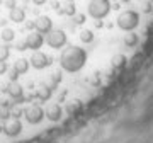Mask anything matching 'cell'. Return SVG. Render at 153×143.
Returning <instances> with one entry per match:
<instances>
[{"label":"cell","mask_w":153,"mask_h":143,"mask_svg":"<svg viewBox=\"0 0 153 143\" xmlns=\"http://www.w3.org/2000/svg\"><path fill=\"white\" fill-rule=\"evenodd\" d=\"M87 63V51L80 48V46H70L63 50L60 56V65L65 72H70V73H75V72H80Z\"/></svg>","instance_id":"obj_1"},{"label":"cell","mask_w":153,"mask_h":143,"mask_svg":"<svg viewBox=\"0 0 153 143\" xmlns=\"http://www.w3.org/2000/svg\"><path fill=\"white\" fill-rule=\"evenodd\" d=\"M111 2L109 0H90L87 5V12L88 16L94 19H104L109 16L111 12Z\"/></svg>","instance_id":"obj_2"},{"label":"cell","mask_w":153,"mask_h":143,"mask_svg":"<svg viewBox=\"0 0 153 143\" xmlns=\"http://www.w3.org/2000/svg\"><path fill=\"white\" fill-rule=\"evenodd\" d=\"M140 24V14L134 10H124L121 12L119 17H117V28L123 29V31H134Z\"/></svg>","instance_id":"obj_3"},{"label":"cell","mask_w":153,"mask_h":143,"mask_svg":"<svg viewBox=\"0 0 153 143\" xmlns=\"http://www.w3.org/2000/svg\"><path fill=\"white\" fill-rule=\"evenodd\" d=\"M46 43H48L49 48H53V50H60L66 44V33L65 31H61V29H51L44 39Z\"/></svg>","instance_id":"obj_4"},{"label":"cell","mask_w":153,"mask_h":143,"mask_svg":"<svg viewBox=\"0 0 153 143\" xmlns=\"http://www.w3.org/2000/svg\"><path fill=\"white\" fill-rule=\"evenodd\" d=\"M24 116H26L27 123H31V124H39L44 119V109L41 106H31V107H27V109L24 111Z\"/></svg>","instance_id":"obj_5"},{"label":"cell","mask_w":153,"mask_h":143,"mask_svg":"<svg viewBox=\"0 0 153 143\" xmlns=\"http://www.w3.org/2000/svg\"><path fill=\"white\" fill-rule=\"evenodd\" d=\"M29 65L33 66V68H36V70H43V68H46V66L51 65V58L38 50V51H34L33 53L31 60H29Z\"/></svg>","instance_id":"obj_6"},{"label":"cell","mask_w":153,"mask_h":143,"mask_svg":"<svg viewBox=\"0 0 153 143\" xmlns=\"http://www.w3.org/2000/svg\"><path fill=\"white\" fill-rule=\"evenodd\" d=\"M61 116H63V109H61L60 104H48L44 107V118H48L49 121H60Z\"/></svg>","instance_id":"obj_7"},{"label":"cell","mask_w":153,"mask_h":143,"mask_svg":"<svg viewBox=\"0 0 153 143\" xmlns=\"http://www.w3.org/2000/svg\"><path fill=\"white\" fill-rule=\"evenodd\" d=\"M44 43V38L43 34L38 33V31H33L31 34H27V38H26V44H27V50H34L38 51Z\"/></svg>","instance_id":"obj_8"},{"label":"cell","mask_w":153,"mask_h":143,"mask_svg":"<svg viewBox=\"0 0 153 143\" xmlns=\"http://www.w3.org/2000/svg\"><path fill=\"white\" fill-rule=\"evenodd\" d=\"M34 24H36V31H38V33H41V34H48L49 31L53 29V21H51L48 16L36 17Z\"/></svg>","instance_id":"obj_9"},{"label":"cell","mask_w":153,"mask_h":143,"mask_svg":"<svg viewBox=\"0 0 153 143\" xmlns=\"http://www.w3.org/2000/svg\"><path fill=\"white\" fill-rule=\"evenodd\" d=\"M4 133H5L7 136H10V138H16L19 136L22 133V123L19 121V119H12V121H9L4 126Z\"/></svg>","instance_id":"obj_10"},{"label":"cell","mask_w":153,"mask_h":143,"mask_svg":"<svg viewBox=\"0 0 153 143\" xmlns=\"http://www.w3.org/2000/svg\"><path fill=\"white\" fill-rule=\"evenodd\" d=\"M7 94L10 95L12 99H16V101H19L24 95V89H22V85L21 83H17V82H10L9 85H7Z\"/></svg>","instance_id":"obj_11"},{"label":"cell","mask_w":153,"mask_h":143,"mask_svg":"<svg viewBox=\"0 0 153 143\" xmlns=\"http://www.w3.org/2000/svg\"><path fill=\"white\" fill-rule=\"evenodd\" d=\"M9 19H10L12 22H24L26 21V10L22 9V7H14V9H10L9 10Z\"/></svg>","instance_id":"obj_12"},{"label":"cell","mask_w":153,"mask_h":143,"mask_svg":"<svg viewBox=\"0 0 153 143\" xmlns=\"http://www.w3.org/2000/svg\"><path fill=\"white\" fill-rule=\"evenodd\" d=\"M36 95H38L39 101H48L49 97H51V89H49L48 85L41 83V85L36 89Z\"/></svg>","instance_id":"obj_13"},{"label":"cell","mask_w":153,"mask_h":143,"mask_svg":"<svg viewBox=\"0 0 153 143\" xmlns=\"http://www.w3.org/2000/svg\"><path fill=\"white\" fill-rule=\"evenodd\" d=\"M14 68H16V72L19 73V75L26 73V72L29 70V60H26V58H19V60L16 61Z\"/></svg>","instance_id":"obj_14"},{"label":"cell","mask_w":153,"mask_h":143,"mask_svg":"<svg viewBox=\"0 0 153 143\" xmlns=\"http://www.w3.org/2000/svg\"><path fill=\"white\" fill-rule=\"evenodd\" d=\"M126 56L124 55H121V53H117V55L112 56V60H111V65L114 66V68H123V66L126 65Z\"/></svg>","instance_id":"obj_15"},{"label":"cell","mask_w":153,"mask_h":143,"mask_svg":"<svg viewBox=\"0 0 153 143\" xmlns=\"http://www.w3.org/2000/svg\"><path fill=\"white\" fill-rule=\"evenodd\" d=\"M124 44L128 46V48L136 46V44H138V34H134L133 31H129V34H126V36H124Z\"/></svg>","instance_id":"obj_16"},{"label":"cell","mask_w":153,"mask_h":143,"mask_svg":"<svg viewBox=\"0 0 153 143\" xmlns=\"http://www.w3.org/2000/svg\"><path fill=\"white\" fill-rule=\"evenodd\" d=\"M58 12H60V14H65V16H75L76 14V7H75L73 2H68L63 9H58Z\"/></svg>","instance_id":"obj_17"},{"label":"cell","mask_w":153,"mask_h":143,"mask_svg":"<svg viewBox=\"0 0 153 143\" xmlns=\"http://www.w3.org/2000/svg\"><path fill=\"white\" fill-rule=\"evenodd\" d=\"M14 38H16V33H14V29L5 28L4 31H2V39H4L5 43H10V41H14Z\"/></svg>","instance_id":"obj_18"},{"label":"cell","mask_w":153,"mask_h":143,"mask_svg":"<svg viewBox=\"0 0 153 143\" xmlns=\"http://www.w3.org/2000/svg\"><path fill=\"white\" fill-rule=\"evenodd\" d=\"M80 39H82V43H92L94 41V33L90 29H83L82 33H80Z\"/></svg>","instance_id":"obj_19"},{"label":"cell","mask_w":153,"mask_h":143,"mask_svg":"<svg viewBox=\"0 0 153 143\" xmlns=\"http://www.w3.org/2000/svg\"><path fill=\"white\" fill-rule=\"evenodd\" d=\"M82 109V102H80V101H73V102H70V104H68V107H66V111H68V112H71V114H73V112H76V111H80Z\"/></svg>","instance_id":"obj_20"},{"label":"cell","mask_w":153,"mask_h":143,"mask_svg":"<svg viewBox=\"0 0 153 143\" xmlns=\"http://www.w3.org/2000/svg\"><path fill=\"white\" fill-rule=\"evenodd\" d=\"M10 56V50L9 46H0V61H5Z\"/></svg>","instance_id":"obj_21"},{"label":"cell","mask_w":153,"mask_h":143,"mask_svg":"<svg viewBox=\"0 0 153 143\" xmlns=\"http://www.w3.org/2000/svg\"><path fill=\"white\" fill-rule=\"evenodd\" d=\"M9 78H10V82H17V78H19V73L16 72V68H12L9 72Z\"/></svg>","instance_id":"obj_22"},{"label":"cell","mask_w":153,"mask_h":143,"mask_svg":"<svg viewBox=\"0 0 153 143\" xmlns=\"http://www.w3.org/2000/svg\"><path fill=\"white\" fill-rule=\"evenodd\" d=\"M0 118H2V119H9V118H10V109L4 107V109L0 111Z\"/></svg>","instance_id":"obj_23"},{"label":"cell","mask_w":153,"mask_h":143,"mask_svg":"<svg viewBox=\"0 0 153 143\" xmlns=\"http://www.w3.org/2000/svg\"><path fill=\"white\" fill-rule=\"evenodd\" d=\"M73 19H75V24H83L85 22V16L83 14H75Z\"/></svg>","instance_id":"obj_24"},{"label":"cell","mask_w":153,"mask_h":143,"mask_svg":"<svg viewBox=\"0 0 153 143\" xmlns=\"http://www.w3.org/2000/svg\"><path fill=\"white\" fill-rule=\"evenodd\" d=\"M10 116L14 118V119H19V118L22 116V109H12L10 111Z\"/></svg>","instance_id":"obj_25"},{"label":"cell","mask_w":153,"mask_h":143,"mask_svg":"<svg viewBox=\"0 0 153 143\" xmlns=\"http://www.w3.org/2000/svg\"><path fill=\"white\" fill-rule=\"evenodd\" d=\"M19 51H24V50H27V44H26V41H21V43H17V46H16Z\"/></svg>","instance_id":"obj_26"},{"label":"cell","mask_w":153,"mask_h":143,"mask_svg":"<svg viewBox=\"0 0 153 143\" xmlns=\"http://www.w3.org/2000/svg\"><path fill=\"white\" fill-rule=\"evenodd\" d=\"M7 72V63L5 61H0V75H4Z\"/></svg>","instance_id":"obj_27"},{"label":"cell","mask_w":153,"mask_h":143,"mask_svg":"<svg viewBox=\"0 0 153 143\" xmlns=\"http://www.w3.org/2000/svg\"><path fill=\"white\" fill-rule=\"evenodd\" d=\"M5 7L7 9H14L16 7V0H5Z\"/></svg>","instance_id":"obj_28"},{"label":"cell","mask_w":153,"mask_h":143,"mask_svg":"<svg viewBox=\"0 0 153 143\" xmlns=\"http://www.w3.org/2000/svg\"><path fill=\"white\" fill-rule=\"evenodd\" d=\"M46 2H48V0H33V4H34V5H44Z\"/></svg>","instance_id":"obj_29"},{"label":"cell","mask_w":153,"mask_h":143,"mask_svg":"<svg viewBox=\"0 0 153 143\" xmlns=\"http://www.w3.org/2000/svg\"><path fill=\"white\" fill-rule=\"evenodd\" d=\"M26 28H27V29H36V24H34V22H27V24H26Z\"/></svg>","instance_id":"obj_30"},{"label":"cell","mask_w":153,"mask_h":143,"mask_svg":"<svg viewBox=\"0 0 153 143\" xmlns=\"http://www.w3.org/2000/svg\"><path fill=\"white\" fill-rule=\"evenodd\" d=\"M143 10H145V12H152V5H150V4H146V5L143 7Z\"/></svg>","instance_id":"obj_31"},{"label":"cell","mask_w":153,"mask_h":143,"mask_svg":"<svg viewBox=\"0 0 153 143\" xmlns=\"http://www.w3.org/2000/svg\"><path fill=\"white\" fill-rule=\"evenodd\" d=\"M49 4H51V7H53V9H58V7H60V4H58V2H55V0H53V2H49Z\"/></svg>","instance_id":"obj_32"},{"label":"cell","mask_w":153,"mask_h":143,"mask_svg":"<svg viewBox=\"0 0 153 143\" xmlns=\"http://www.w3.org/2000/svg\"><path fill=\"white\" fill-rule=\"evenodd\" d=\"M53 80L55 82H60V73H53Z\"/></svg>","instance_id":"obj_33"},{"label":"cell","mask_w":153,"mask_h":143,"mask_svg":"<svg viewBox=\"0 0 153 143\" xmlns=\"http://www.w3.org/2000/svg\"><path fill=\"white\" fill-rule=\"evenodd\" d=\"M2 2H4V0H0V4H2Z\"/></svg>","instance_id":"obj_34"},{"label":"cell","mask_w":153,"mask_h":143,"mask_svg":"<svg viewBox=\"0 0 153 143\" xmlns=\"http://www.w3.org/2000/svg\"><path fill=\"white\" fill-rule=\"evenodd\" d=\"M68 2H73V0H68Z\"/></svg>","instance_id":"obj_35"}]
</instances>
